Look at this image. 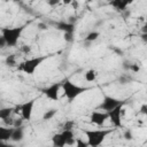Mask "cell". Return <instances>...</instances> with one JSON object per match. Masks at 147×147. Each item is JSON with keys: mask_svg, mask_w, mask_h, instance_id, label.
<instances>
[{"mask_svg": "<svg viewBox=\"0 0 147 147\" xmlns=\"http://www.w3.org/2000/svg\"><path fill=\"white\" fill-rule=\"evenodd\" d=\"M14 111H15V110H14V108H11V107L2 108V109L0 110V118H1V119L8 118V117H10V115H11Z\"/></svg>", "mask_w": 147, "mask_h": 147, "instance_id": "15", "label": "cell"}, {"mask_svg": "<svg viewBox=\"0 0 147 147\" xmlns=\"http://www.w3.org/2000/svg\"><path fill=\"white\" fill-rule=\"evenodd\" d=\"M33 106H34V100H29L22 105H20V111L22 115L23 119L30 121L32 117V111H33Z\"/></svg>", "mask_w": 147, "mask_h": 147, "instance_id": "8", "label": "cell"}, {"mask_svg": "<svg viewBox=\"0 0 147 147\" xmlns=\"http://www.w3.org/2000/svg\"><path fill=\"white\" fill-rule=\"evenodd\" d=\"M47 59V56H37V57H31V59H28L25 61H23L18 67H17V70L20 71H23L28 75H33L36 69Z\"/></svg>", "mask_w": 147, "mask_h": 147, "instance_id": "4", "label": "cell"}, {"mask_svg": "<svg viewBox=\"0 0 147 147\" xmlns=\"http://www.w3.org/2000/svg\"><path fill=\"white\" fill-rule=\"evenodd\" d=\"M57 3H59V0H49L48 1V5H51V6H55Z\"/></svg>", "mask_w": 147, "mask_h": 147, "instance_id": "32", "label": "cell"}, {"mask_svg": "<svg viewBox=\"0 0 147 147\" xmlns=\"http://www.w3.org/2000/svg\"><path fill=\"white\" fill-rule=\"evenodd\" d=\"M56 29L60 31H63L64 33H74L75 25L69 22H59L56 23Z\"/></svg>", "mask_w": 147, "mask_h": 147, "instance_id": "10", "label": "cell"}, {"mask_svg": "<svg viewBox=\"0 0 147 147\" xmlns=\"http://www.w3.org/2000/svg\"><path fill=\"white\" fill-rule=\"evenodd\" d=\"M5 46H7V42H6V40L3 39V37H0V47L3 48Z\"/></svg>", "mask_w": 147, "mask_h": 147, "instance_id": "28", "label": "cell"}, {"mask_svg": "<svg viewBox=\"0 0 147 147\" xmlns=\"http://www.w3.org/2000/svg\"><path fill=\"white\" fill-rule=\"evenodd\" d=\"M123 103H124V102H123V101H119L118 99H115V98H113V96L106 95V96L103 98L102 103L99 106V109H102V110H105L106 113H109L110 110L115 109L116 107H118L119 105H123Z\"/></svg>", "mask_w": 147, "mask_h": 147, "instance_id": "5", "label": "cell"}, {"mask_svg": "<svg viewBox=\"0 0 147 147\" xmlns=\"http://www.w3.org/2000/svg\"><path fill=\"white\" fill-rule=\"evenodd\" d=\"M41 147H49V146H41Z\"/></svg>", "mask_w": 147, "mask_h": 147, "instance_id": "36", "label": "cell"}, {"mask_svg": "<svg viewBox=\"0 0 147 147\" xmlns=\"http://www.w3.org/2000/svg\"><path fill=\"white\" fill-rule=\"evenodd\" d=\"M24 30V26H16V28H2L1 29V37L7 42V46L13 47L16 46L18 39Z\"/></svg>", "mask_w": 147, "mask_h": 147, "instance_id": "3", "label": "cell"}, {"mask_svg": "<svg viewBox=\"0 0 147 147\" xmlns=\"http://www.w3.org/2000/svg\"><path fill=\"white\" fill-rule=\"evenodd\" d=\"M140 114H142L144 116L147 117V103H144L140 106Z\"/></svg>", "mask_w": 147, "mask_h": 147, "instance_id": "25", "label": "cell"}, {"mask_svg": "<svg viewBox=\"0 0 147 147\" xmlns=\"http://www.w3.org/2000/svg\"><path fill=\"white\" fill-rule=\"evenodd\" d=\"M95 78H96V71H95L94 69H90V70H87V71L85 72V79H86L87 82L92 83V82L95 80Z\"/></svg>", "mask_w": 147, "mask_h": 147, "instance_id": "16", "label": "cell"}, {"mask_svg": "<svg viewBox=\"0 0 147 147\" xmlns=\"http://www.w3.org/2000/svg\"><path fill=\"white\" fill-rule=\"evenodd\" d=\"M2 122L5 123V124H7V125H14V119H11L10 117H8V118H5V119H2Z\"/></svg>", "mask_w": 147, "mask_h": 147, "instance_id": "27", "label": "cell"}, {"mask_svg": "<svg viewBox=\"0 0 147 147\" xmlns=\"http://www.w3.org/2000/svg\"><path fill=\"white\" fill-rule=\"evenodd\" d=\"M24 138V130L23 127H14V132H13V136H11V141L14 142H18V141H22Z\"/></svg>", "mask_w": 147, "mask_h": 147, "instance_id": "14", "label": "cell"}, {"mask_svg": "<svg viewBox=\"0 0 147 147\" xmlns=\"http://www.w3.org/2000/svg\"><path fill=\"white\" fill-rule=\"evenodd\" d=\"M52 144H53V147H64L67 146V140L62 136V133H55L52 137Z\"/></svg>", "mask_w": 147, "mask_h": 147, "instance_id": "11", "label": "cell"}, {"mask_svg": "<svg viewBox=\"0 0 147 147\" xmlns=\"http://www.w3.org/2000/svg\"><path fill=\"white\" fill-rule=\"evenodd\" d=\"M130 70L133 71V72H138V71L140 70V67H139L138 64H136V63H132L131 67H130Z\"/></svg>", "mask_w": 147, "mask_h": 147, "instance_id": "26", "label": "cell"}, {"mask_svg": "<svg viewBox=\"0 0 147 147\" xmlns=\"http://www.w3.org/2000/svg\"><path fill=\"white\" fill-rule=\"evenodd\" d=\"M22 51H23L24 53H30V51H31V47H30V46H26V45H24V46H22Z\"/></svg>", "mask_w": 147, "mask_h": 147, "instance_id": "29", "label": "cell"}, {"mask_svg": "<svg viewBox=\"0 0 147 147\" xmlns=\"http://www.w3.org/2000/svg\"><path fill=\"white\" fill-rule=\"evenodd\" d=\"M141 32H142V34H144V33H147V24H145V25L141 28Z\"/></svg>", "mask_w": 147, "mask_h": 147, "instance_id": "34", "label": "cell"}, {"mask_svg": "<svg viewBox=\"0 0 147 147\" xmlns=\"http://www.w3.org/2000/svg\"><path fill=\"white\" fill-rule=\"evenodd\" d=\"M56 113H57V110L54 109V108L48 109V110H46V111L44 113V115H42V119H44V121H49V119H52V118L56 115Z\"/></svg>", "mask_w": 147, "mask_h": 147, "instance_id": "17", "label": "cell"}, {"mask_svg": "<svg viewBox=\"0 0 147 147\" xmlns=\"http://www.w3.org/2000/svg\"><path fill=\"white\" fill-rule=\"evenodd\" d=\"M23 125V118H17V119H14V125L13 127H22Z\"/></svg>", "mask_w": 147, "mask_h": 147, "instance_id": "23", "label": "cell"}, {"mask_svg": "<svg viewBox=\"0 0 147 147\" xmlns=\"http://www.w3.org/2000/svg\"><path fill=\"white\" fill-rule=\"evenodd\" d=\"M70 3H71V6L74 7V9H77V8H78V2H77L76 0H75V1H71Z\"/></svg>", "mask_w": 147, "mask_h": 147, "instance_id": "33", "label": "cell"}, {"mask_svg": "<svg viewBox=\"0 0 147 147\" xmlns=\"http://www.w3.org/2000/svg\"><path fill=\"white\" fill-rule=\"evenodd\" d=\"M0 147H15V146H14V145H10V144H6V142L2 141V142L0 144Z\"/></svg>", "mask_w": 147, "mask_h": 147, "instance_id": "31", "label": "cell"}, {"mask_svg": "<svg viewBox=\"0 0 147 147\" xmlns=\"http://www.w3.org/2000/svg\"><path fill=\"white\" fill-rule=\"evenodd\" d=\"M123 105H124V103H123ZM123 105H119L118 107H116L115 109H113V110H110V111L108 113L109 118H110V122H111L113 125L116 126V127H121V126H122V114H123L122 107H123Z\"/></svg>", "mask_w": 147, "mask_h": 147, "instance_id": "7", "label": "cell"}, {"mask_svg": "<svg viewBox=\"0 0 147 147\" xmlns=\"http://www.w3.org/2000/svg\"><path fill=\"white\" fill-rule=\"evenodd\" d=\"M38 28H39L40 30H47V25L44 24V23H39V24H38Z\"/></svg>", "mask_w": 147, "mask_h": 147, "instance_id": "30", "label": "cell"}, {"mask_svg": "<svg viewBox=\"0 0 147 147\" xmlns=\"http://www.w3.org/2000/svg\"><path fill=\"white\" fill-rule=\"evenodd\" d=\"M111 132L110 129H100V130H84V133L87 138L90 147H99L107 136Z\"/></svg>", "mask_w": 147, "mask_h": 147, "instance_id": "1", "label": "cell"}, {"mask_svg": "<svg viewBox=\"0 0 147 147\" xmlns=\"http://www.w3.org/2000/svg\"><path fill=\"white\" fill-rule=\"evenodd\" d=\"M74 126H75L74 121H67L63 125V130H71V129H74Z\"/></svg>", "mask_w": 147, "mask_h": 147, "instance_id": "21", "label": "cell"}, {"mask_svg": "<svg viewBox=\"0 0 147 147\" xmlns=\"http://www.w3.org/2000/svg\"><path fill=\"white\" fill-rule=\"evenodd\" d=\"M76 147H90V145L87 141H84L83 139L77 138L76 139Z\"/></svg>", "mask_w": 147, "mask_h": 147, "instance_id": "20", "label": "cell"}, {"mask_svg": "<svg viewBox=\"0 0 147 147\" xmlns=\"http://www.w3.org/2000/svg\"><path fill=\"white\" fill-rule=\"evenodd\" d=\"M141 39H142L145 42H147V33H144V34H141Z\"/></svg>", "mask_w": 147, "mask_h": 147, "instance_id": "35", "label": "cell"}, {"mask_svg": "<svg viewBox=\"0 0 147 147\" xmlns=\"http://www.w3.org/2000/svg\"><path fill=\"white\" fill-rule=\"evenodd\" d=\"M99 37H100V33H99L98 31H92V32H90V33L86 36L85 40H86V41H88V42H92V41L96 40Z\"/></svg>", "mask_w": 147, "mask_h": 147, "instance_id": "18", "label": "cell"}, {"mask_svg": "<svg viewBox=\"0 0 147 147\" xmlns=\"http://www.w3.org/2000/svg\"><path fill=\"white\" fill-rule=\"evenodd\" d=\"M108 118H109V115L106 111H98V110H95V111H92V114L90 115L91 122L93 124H95V125H103L105 122Z\"/></svg>", "mask_w": 147, "mask_h": 147, "instance_id": "9", "label": "cell"}, {"mask_svg": "<svg viewBox=\"0 0 147 147\" xmlns=\"http://www.w3.org/2000/svg\"><path fill=\"white\" fill-rule=\"evenodd\" d=\"M64 40L67 42L74 41V33H64Z\"/></svg>", "mask_w": 147, "mask_h": 147, "instance_id": "24", "label": "cell"}, {"mask_svg": "<svg viewBox=\"0 0 147 147\" xmlns=\"http://www.w3.org/2000/svg\"><path fill=\"white\" fill-rule=\"evenodd\" d=\"M62 90H63V94L65 95V98L69 101H72L74 99H76L77 96H79L84 92L88 91L90 88L88 87L78 86V85L71 83L69 79H65V80L62 82Z\"/></svg>", "mask_w": 147, "mask_h": 147, "instance_id": "2", "label": "cell"}, {"mask_svg": "<svg viewBox=\"0 0 147 147\" xmlns=\"http://www.w3.org/2000/svg\"><path fill=\"white\" fill-rule=\"evenodd\" d=\"M6 64L9 65V67H14V65H16V57H15L14 54L8 55V56L6 57Z\"/></svg>", "mask_w": 147, "mask_h": 147, "instance_id": "19", "label": "cell"}, {"mask_svg": "<svg viewBox=\"0 0 147 147\" xmlns=\"http://www.w3.org/2000/svg\"><path fill=\"white\" fill-rule=\"evenodd\" d=\"M13 132H14V127H0V140L7 141L11 139Z\"/></svg>", "mask_w": 147, "mask_h": 147, "instance_id": "12", "label": "cell"}, {"mask_svg": "<svg viewBox=\"0 0 147 147\" xmlns=\"http://www.w3.org/2000/svg\"><path fill=\"white\" fill-rule=\"evenodd\" d=\"M131 3V1H129V0H114V1H111L110 2V5L115 8V9H117V10H125L126 9V7L129 6Z\"/></svg>", "mask_w": 147, "mask_h": 147, "instance_id": "13", "label": "cell"}, {"mask_svg": "<svg viewBox=\"0 0 147 147\" xmlns=\"http://www.w3.org/2000/svg\"><path fill=\"white\" fill-rule=\"evenodd\" d=\"M62 87V83H54L51 86L46 87L42 90L44 94L46 95L47 99L53 100V101H57L59 100V94H60V88Z\"/></svg>", "mask_w": 147, "mask_h": 147, "instance_id": "6", "label": "cell"}, {"mask_svg": "<svg viewBox=\"0 0 147 147\" xmlns=\"http://www.w3.org/2000/svg\"><path fill=\"white\" fill-rule=\"evenodd\" d=\"M123 137H124V139H125V140H132V139H133L132 131H131V130H126V131L124 132Z\"/></svg>", "mask_w": 147, "mask_h": 147, "instance_id": "22", "label": "cell"}]
</instances>
